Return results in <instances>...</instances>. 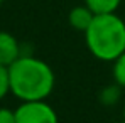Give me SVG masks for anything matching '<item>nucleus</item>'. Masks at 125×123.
<instances>
[{
  "mask_svg": "<svg viewBox=\"0 0 125 123\" xmlns=\"http://www.w3.org/2000/svg\"><path fill=\"white\" fill-rule=\"evenodd\" d=\"M113 81L125 88V52H122L113 61Z\"/></svg>",
  "mask_w": 125,
  "mask_h": 123,
  "instance_id": "obj_8",
  "label": "nucleus"
},
{
  "mask_svg": "<svg viewBox=\"0 0 125 123\" xmlns=\"http://www.w3.org/2000/svg\"><path fill=\"white\" fill-rule=\"evenodd\" d=\"M0 2H2V0H0Z\"/></svg>",
  "mask_w": 125,
  "mask_h": 123,
  "instance_id": "obj_13",
  "label": "nucleus"
},
{
  "mask_svg": "<svg viewBox=\"0 0 125 123\" xmlns=\"http://www.w3.org/2000/svg\"><path fill=\"white\" fill-rule=\"evenodd\" d=\"M122 122L125 123V106H124V115H122Z\"/></svg>",
  "mask_w": 125,
  "mask_h": 123,
  "instance_id": "obj_11",
  "label": "nucleus"
},
{
  "mask_svg": "<svg viewBox=\"0 0 125 123\" xmlns=\"http://www.w3.org/2000/svg\"><path fill=\"white\" fill-rule=\"evenodd\" d=\"M95 19V14L91 12V9L88 5H78L74 9L69 10L68 14V22L73 29L80 30V32H86V29L90 27V24Z\"/></svg>",
  "mask_w": 125,
  "mask_h": 123,
  "instance_id": "obj_5",
  "label": "nucleus"
},
{
  "mask_svg": "<svg viewBox=\"0 0 125 123\" xmlns=\"http://www.w3.org/2000/svg\"><path fill=\"white\" fill-rule=\"evenodd\" d=\"M10 93V78H9V67L0 64V101Z\"/></svg>",
  "mask_w": 125,
  "mask_h": 123,
  "instance_id": "obj_9",
  "label": "nucleus"
},
{
  "mask_svg": "<svg viewBox=\"0 0 125 123\" xmlns=\"http://www.w3.org/2000/svg\"><path fill=\"white\" fill-rule=\"evenodd\" d=\"M15 123H59L58 113L44 100L22 101L15 108Z\"/></svg>",
  "mask_w": 125,
  "mask_h": 123,
  "instance_id": "obj_3",
  "label": "nucleus"
},
{
  "mask_svg": "<svg viewBox=\"0 0 125 123\" xmlns=\"http://www.w3.org/2000/svg\"><path fill=\"white\" fill-rule=\"evenodd\" d=\"M21 56V44L15 39V36H12L10 32L0 30V64L9 67Z\"/></svg>",
  "mask_w": 125,
  "mask_h": 123,
  "instance_id": "obj_4",
  "label": "nucleus"
},
{
  "mask_svg": "<svg viewBox=\"0 0 125 123\" xmlns=\"http://www.w3.org/2000/svg\"><path fill=\"white\" fill-rule=\"evenodd\" d=\"M9 78L10 93L21 101L46 100L56 83V76L47 62L25 54L9 66Z\"/></svg>",
  "mask_w": 125,
  "mask_h": 123,
  "instance_id": "obj_1",
  "label": "nucleus"
},
{
  "mask_svg": "<svg viewBox=\"0 0 125 123\" xmlns=\"http://www.w3.org/2000/svg\"><path fill=\"white\" fill-rule=\"evenodd\" d=\"M113 123H124V122H113Z\"/></svg>",
  "mask_w": 125,
  "mask_h": 123,
  "instance_id": "obj_12",
  "label": "nucleus"
},
{
  "mask_svg": "<svg viewBox=\"0 0 125 123\" xmlns=\"http://www.w3.org/2000/svg\"><path fill=\"white\" fill-rule=\"evenodd\" d=\"M120 3H122V0H84V5H88L95 15L112 14L120 7Z\"/></svg>",
  "mask_w": 125,
  "mask_h": 123,
  "instance_id": "obj_6",
  "label": "nucleus"
},
{
  "mask_svg": "<svg viewBox=\"0 0 125 123\" xmlns=\"http://www.w3.org/2000/svg\"><path fill=\"white\" fill-rule=\"evenodd\" d=\"M0 123H15V110L0 106Z\"/></svg>",
  "mask_w": 125,
  "mask_h": 123,
  "instance_id": "obj_10",
  "label": "nucleus"
},
{
  "mask_svg": "<svg viewBox=\"0 0 125 123\" xmlns=\"http://www.w3.org/2000/svg\"><path fill=\"white\" fill-rule=\"evenodd\" d=\"M122 86H118L117 83L112 84V86H106L103 91L100 93V101L103 103L105 106H113L115 103H118L120 100V95H122Z\"/></svg>",
  "mask_w": 125,
  "mask_h": 123,
  "instance_id": "obj_7",
  "label": "nucleus"
},
{
  "mask_svg": "<svg viewBox=\"0 0 125 123\" xmlns=\"http://www.w3.org/2000/svg\"><path fill=\"white\" fill-rule=\"evenodd\" d=\"M88 51L100 61L113 62L125 52V22L115 12L98 14L84 32Z\"/></svg>",
  "mask_w": 125,
  "mask_h": 123,
  "instance_id": "obj_2",
  "label": "nucleus"
}]
</instances>
